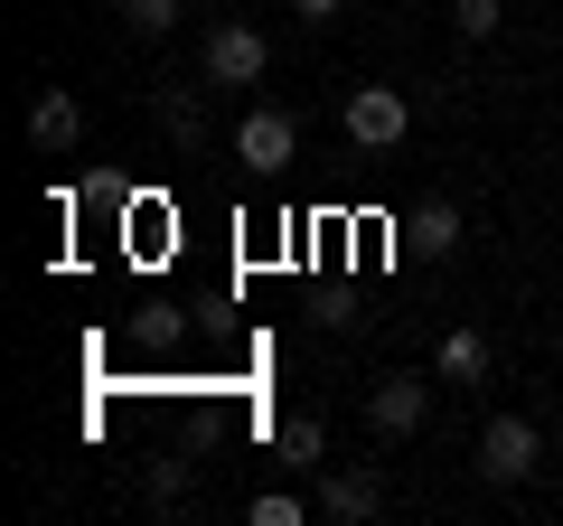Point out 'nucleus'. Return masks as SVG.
<instances>
[{
  "label": "nucleus",
  "mask_w": 563,
  "mask_h": 526,
  "mask_svg": "<svg viewBox=\"0 0 563 526\" xmlns=\"http://www.w3.org/2000/svg\"><path fill=\"white\" fill-rule=\"evenodd\" d=\"M536 461H544V432L526 424V414H498V424L479 432V480L517 489V480H536Z\"/></svg>",
  "instance_id": "f257e3e1"
},
{
  "label": "nucleus",
  "mask_w": 563,
  "mask_h": 526,
  "mask_svg": "<svg viewBox=\"0 0 563 526\" xmlns=\"http://www.w3.org/2000/svg\"><path fill=\"white\" fill-rule=\"evenodd\" d=\"M263 66H273V47H263V29L225 20V29H207V57H198V85H263Z\"/></svg>",
  "instance_id": "f03ea898"
},
{
  "label": "nucleus",
  "mask_w": 563,
  "mask_h": 526,
  "mask_svg": "<svg viewBox=\"0 0 563 526\" xmlns=\"http://www.w3.org/2000/svg\"><path fill=\"white\" fill-rule=\"evenodd\" d=\"M339 122H347V142H357V151H395L404 132H413V103H404L395 85H357Z\"/></svg>",
  "instance_id": "7ed1b4c3"
},
{
  "label": "nucleus",
  "mask_w": 563,
  "mask_h": 526,
  "mask_svg": "<svg viewBox=\"0 0 563 526\" xmlns=\"http://www.w3.org/2000/svg\"><path fill=\"white\" fill-rule=\"evenodd\" d=\"M422 414H432V376H413V366H395V376H376V385H366V424H376L385 442L422 432Z\"/></svg>",
  "instance_id": "20e7f679"
},
{
  "label": "nucleus",
  "mask_w": 563,
  "mask_h": 526,
  "mask_svg": "<svg viewBox=\"0 0 563 526\" xmlns=\"http://www.w3.org/2000/svg\"><path fill=\"white\" fill-rule=\"evenodd\" d=\"M291 151H301V122L273 113V103H254V113L235 122V161H244V169H282Z\"/></svg>",
  "instance_id": "39448f33"
},
{
  "label": "nucleus",
  "mask_w": 563,
  "mask_h": 526,
  "mask_svg": "<svg viewBox=\"0 0 563 526\" xmlns=\"http://www.w3.org/2000/svg\"><path fill=\"white\" fill-rule=\"evenodd\" d=\"M29 142H38V151H76L85 142V103L66 95V85H38V103H29Z\"/></svg>",
  "instance_id": "423d86ee"
},
{
  "label": "nucleus",
  "mask_w": 563,
  "mask_h": 526,
  "mask_svg": "<svg viewBox=\"0 0 563 526\" xmlns=\"http://www.w3.org/2000/svg\"><path fill=\"white\" fill-rule=\"evenodd\" d=\"M376 498H385L376 470H320V498L310 507H320L329 526H357V517H376Z\"/></svg>",
  "instance_id": "0eeeda50"
},
{
  "label": "nucleus",
  "mask_w": 563,
  "mask_h": 526,
  "mask_svg": "<svg viewBox=\"0 0 563 526\" xmlns=\"http://www.w3.org/2000/svg\"><path fill=\"white\" fill-rule=\"evenodd\" d=\"M432 376H442V385H479L488 376V339H479V329H451L442 358H432Z\"/></svg>",
  "instance_id": "6e6552de"
},
{
  "label": "nucleus",
  "mask_w": 563,
  "mask_h": 526,
  "mask_svg": "<svg viewBox=\"0 0 563 526\" xmlns=\"http://www.w3.org/2000/svg\"><path fill=\"white\" fill-rule=\"evenodd\" d=\"M273 451H282V470H320V451H329V424H320V414H291V424L273 432Z\"/></svg>",
  "instance_id": "1a4fd4ad"
},
{
  "label": "nucleus",
  "mask_w": 563,
  "mask_h": 526,
  "mask_svg": "<svg viewBox=\"0 0 563 526\" xmlns=\"http://www.w3.org/2000/svg\"><path fill=\"white\" fill-rule=\"evenodd\" d=\"M413 244H422L432 263H442V254H461V207H442V198H432V207L413 217Z\"/></svg>",
  "instance_id": "9d476101"
},
{
  "label": "nucleus",
  "mask_w": 563,
  "mask_h": 526,
  "mask_svg": "<svg viewBox=\"0 0 563 526\" xmlns=\"http://www.w3.org/2000/svg\"><path fill=\"white\" fill-rule=\"evenodd\" d=\"M122 20H132V39H169L179 29V0H122Z\"/></svg>",
  "instance_id": "9b49d317"
},
{
  "label": "nucleus",
  "mask_w": 563,
  "mask_h": 526,
  "mask_svg": "<svg viewBox=\"0 0 563 526\" xmlns=\"http://www.w3.org/2000/svg\"><path fill=\"white\" fill-rule=\"evenodd\" d=\"M161 122H169V142H198L207 122H198V95H188V85H169L161 95Z\"/></svg>",
  "instance_id": "f8f14e48"
},
{
  "label": "nucleus",
  "mask_w": 563,
  "mask_h": 526,
  "mask_svg": "<svg viewBox=\"0 0 563 526\" xmlns=\"http://www.w3.org/2000/svg\"><path fill=\"white\" fill-rule=\"evenodd\" d=\"M498 0H451V29H461V39H498Z\"/></svg>",
  "instance_id": "ddd939ff"
},
{
  "label": "nucleus",
  "mask_w": 563,
  "mask_h": 526,
  "mask_svg": "<svg viewBox=\"0 0 563 526\" xmlns=\"http://www.w3.org/2000/svg\"><path fill=\"white\" fill-rule=\"evenodd\" d=\"M244 517H254V526H301V517H310V507H301V498H291V489H263V498H254V507H244Z\"/></svg>",
  "instance_id": "4468645a"
},
{
  "label": "nucleus",
  "mask_w": 563,
  "mask_h": 526,
  "mask_svg": "<svg viewBox=\"0 0 563 526\" xmlns=\"http://www.w3.org/2000/svg\"><path fill=\"white\" fill-rule=\"evenodd\" d=\"M291 10H301V20H339L347 0H291Z\"/></svg>",
  "instance_id": "2eb2a0df"
}]
</instances>
